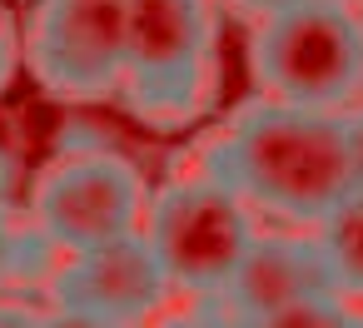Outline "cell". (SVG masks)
<instances>
[{"label": "cell", "mask_w": 363, "mask_h": 328, "mask_svg": "<svg viewBox=\"0 0 363 328\" xmlns=\"http://www.w3.org/2000/svg\"><path fill=\"white\" fill-rule=\"evenodd\" d=\"M199 174L234 189L289 224H323L348 194L363 189L348 120L333 110H298L279 100L239 105L219 135L199 145Z\"/></svg>", "instance_id": "6da1fadb"}, {"label": "cell", "mask_w": 363, "mask_h": 328, "mask_svg": "<svg viewBox=\"0 0 363 328\" xmlns=\"http://www.w3.org/2000/svg\"><path fill=\"white\" fill-rule=\"evenodd\" d=\"M249 70L264 100L343 115L363 90V16L348 0H294L254 21Z\"/></svg>", "instance_id": "7a4b0ae2"}, {"label": "cell", "mask_w": 363, "mask_h": 328, "mask_svg": "<svg viewBox=\"0 0 363 328\" xmlns=\"http://www.w3.org/2000/svg\"><path fill=\"white\" fill-rule=\"evenodd\" d=\"M219 80L209 0H125V105L150 125H189Z\"/></svg>", "instance_id": "3957f363"}, {"label": "cell", "mask_w": 363, "mask_h": 328, "mask_svg": "<svg viewBox=\"0 0 363 328\" xmlns=\"http://www.w3.org/2000/svg\"><path fill=\"white\" fill-rule=\"evenodd\" d=\"M140 234L155 249L169 288H184L194 298L224 293L259 239L249 204L209 174H184L160 184Z\"/></svg>", "instance_id": "277c9868"}, {"label": "cell", "mask_w": 363, "mask_h": 328, "mask_svg": "<svg viewBox=\"0 0 363 328\" xmlns=\"http://www.w3.org/2000/svg\"><path fill=\"white\" fill-rule=\"evenodd\" d=\"M145 174L115 145H70L30 189L35 234L65 254H90L145 229Z\"/></svg>", "instance_id": "5b68a950"}, {"label": "cell", "mask_w": 363, "mask_h": 328, "mask_svg": "<svg viewBox=\"0 0 363 328\" xmlns=\"http://www.w3.org/2000/svg\"><path fill=\"white\" fill-rule=\"evenodd\" d=\"M26 65L35 85L70 105H95L125 85V6L35 0L26 21Z\"/></svg>", "instance_id": "8992f818"}, {"label": "cell", "mask_w": 363, "mask_h": 328, "mask_svg": "<svg viewBox=\"0 0 363 328\" xmlns=\"http://www.w3.org/2000/svg\"><path fill=\"white\" fill-rule=\"evenodd\" d=\"M164 293H169V278H164L155 249L145 244V234H130V239L90 249V254H65V264H55V273H50L55 308L95 313L120 328H135L150 313H160Z\"/></svg>", "instance_id": "52a82bcc"}, {"label": "cell", "mask_w": 363, "mask_h": 328, "mask_svg": "<svg viewBox=\"0 0 363 328\" xmlns=\"http://www.w3.org/2000/svg\"><path fill=\"white\" fill-rule=\"evenodd\" d=\"M323 293H333V278H328V264H323L313 234L308 239H298V234H259L254 249L244 254L234 283L219 298L254 323V318H269V313H279L289 303L323 298Z\"/></svg>", "instance_id": "ba28073f"}, {"label": "cell", "mask_w": 363, "mask_h": 328, "mask_svg": "<svg viewBox=\"0 0 363 328\" xmlns=\"http://www.w3.org/2000/svg\"><path fill=\"white\" fill-rule=\"evenodd\" d=\"M318 254L328 264V278H333V293L338 298H363V189L348 194L318 229Z\"/></svg>", "instance_id": "9c48e42d"}, {"label": "cell", "mask_w": 363, "mask_h": 328, "mask_svg": "<svg viewBox=\"0 0 363 328\" xmlns=\"http://www.w3.org/2000/svg\"><path fill=\"white\" fill-rule=\"evenodd\" d=\"M348 318H353V308L338 293H323V298L289 303L269 318H254V328H348Z\"/></svg>", "instance_id": "30bf717a"}, {"label": "cell", "mask_w": 363, "mask_h": 328, "mask_svg": "<svg viewBox=\"0 0 363 328\" xmlns=\"http://www.w3.org/2000/svg\"><path fill=\"white\" fill-rule=\"evenodd\" d=\"M164 328H254V323H249L244 313H234V308H229V303H224V298L214 293V298H199V303H194L189 313L169 318Z\"/></svg>", "instance_id": "8fae6325"}, {"label": "cell", "mask_w": 363, "mask_h": 328, "mask_svg": "<svg viewBox=\"0 0 363 328\" xmlns=\"http://www.w3.org/2000/svg\"><path fill=\"white\" fill-rule=\"evenodd\" d=\"M30 244H40V234H35V229H30V234H21V229H16V219H11V209H6V199H0V283L21 273V264H26V249H30Z\"/></svg>", "instance_id": "7c38bea8"}, {"label": "cell", "mask_w": 363, "mask_h": 328, "mask_svg": "<svg viewBox=\"0 0 363 328\" xmlns=\"http://www.w3.org/2000/svg\"><path fill=\"white\" fill-rule=\"evenodd\" d=\"M40 328H120V323L95 318V313H75V308H50V313H40Z\"/></svg>", "instance_id": "4fadbf2b"}, {"label": "cell", "mask_w": 363, "mask_h": 328, "mask_svg": "<svg viewBox=\"0 0 363 328\" xmlns=\"http://www.w3.org/2000/svg\"><path fill=\"white\" fill-rule=\"evenodd\" d=\"M16 55H21V45H16V26H11L6 11H0V95H6V85H11V75H16Z\"/></svg>", "instance_id": "5bb4252c"}, {"label": "cell", "mask_w": 363, "mask_h": 328, "mask_svg": "<svg viewBox=\"0 0 363 328\" xmlns=\"http://www.w3.org/2000/svg\"><path fill=\"white\" fill-rule=\"evenodd\" d=\"M0 328H40V313L26 303H0Z\"/></svg>", "instance_id": "9a60e30c"}, {"label": "cell", "mask_w": 363, "mask_h": 328, "mask_svg": "<svg viewBox=\"0 0 363 328\" xmlns=\"http://www.w3.org/2000/svg\"><path fill=\"white\" fill-rule=\"evenodd\" d=\"M343 120H348V145H353L358 179H363V105H358V110H343Z\"/></svg>", "instance_id": "2e32d148"}, {"label": "cell", "mask_w": 363, "mask_h": 328, "mask_svg": "<svg viewBox=\"0 0 363 328\" xmlns=\"http://www.w3.org/2000/svg\"><path fill=\"white\" fill-rule=\"evenodd\" d=\"M234 11H244L249 21H264V16H274V11H284V6H294V0H229Z\"/></svg>", "instance_id": "e0dca14e"}, {"label": "cell", "mask_w": 363, "mask_h": 328, "mask_svg": "<svg viewBox=\"0 0 363 328\" xmlns=\"http://www.w3.org/2000/svg\"><path fill=\"white\" fill-rule=\"evenodd\" d=\"M75 6H125V0H75Z\"/></svg>", "instance_id": "ac0fdd59"}, {"label": "cell", "mask_w": 363, "mask_h": 328, "mask_svg": "<svg viewBox=\"0 0 363 328\" xmlns=\"http://www.w3.org/2000/svg\"><path fill=\"white\" fill-rule=\"evenodd\" d=\"M348 328H363V313H353V318H348Z\"/></svg>", "instance_id": "d6986e66"}]
</instances>
